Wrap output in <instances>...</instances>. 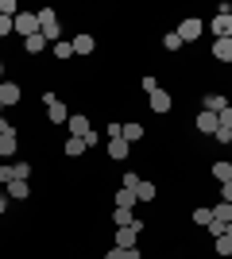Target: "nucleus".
Masks as SVG:
<instances>
[{
	"label": "nucleus",
	"instance_id": "27",
	"mask_svg": "<svg viewBox=\"0 0 232 259\" xmlns=\"http://www.w3.org/2000/svg\"><path fill=\"white\" fill-rule=\"evenodd\" d=\"M213 248H217V255L228 259L232 255V236H217V240H213Z\"/></svg>",
	"mask_w": 232,
	"mask_h": 259
},
{
	"label": "nucleus",
	"instance_id": "6",
	"mask_svg": "<svg viewBox=\"0 0 232 259\" xmlns=\"http://www.w3.org/2000/svg\"><path fill=\"white\" fill-rule=\"evenodd\" d=\"M140 232H144V225H140V221H132L128 228H116V248H135Z\"/></svg>",
	"mask_w": 232,
	"mask_h": 259
},
{
	"label": "nucleus",
	"instance_id": "4",
	"mask_svg": "<svg viewBox=\"0 0 232 259\" xmlns=\"http://www.w3.org/2000/svg\"><path fill=\"white\" fill-rule=\"evenodd\" d=\"M16 31H20L23 39L39 35V12H20V16H16Z\"/></svg>",
	"mask_w": 232,
	"mask_h": 259
},
{
	"label": "nucleus",
	"instance_id": "18",
	"mask_svg": "<svg viewBox=\"0 0 232 259\" xmlns=\"http://www.w3.org/2000/svg\"><path fill=\"white\" fill-rule=\"evenodd\" d=\"M120 136H124V140H128V143H135V140H147L144 124H124V128H120Z\"/></svg>",
	"mask_w": 232,
	"mask_h": 259
},
{
	"label": "nucleus",
	"instance_id": "3",
	"mask_svg": "<svg viewBox=\"0 0 232 259\" xmlns=\"http://www.w3.org/2000/svg\"><path fill=\"white\" fill-rule=\"evenodd\" d=\"M201 31H205V23H201L198 16H186V20L178 23V39H182V43H194V39H201Z\"/></svg>",
	"mask_w": 232,
	"mask_h": 259
},
{
	"label": "nucleus",
	"instance_id": "33",
	"mask_svg": "<svg viewBox=\"0 0 232 259\" xmlns=\"http://www.w3.org/2000/svg\"><path fill=\"white\" fill-rule=\"evenodd\" d=\"M155 89H159V77H155V74H144V93H147V97H151Z\"/></svg>",
	"mask_w": 232,
	"mask_h": 259
},
{
	"label": "nucleus",
	"instance_id": "36",
	"mask_svg": "<svg viewBox=\"0 0 232 259\" xmlns=\"http://www.w3.org/2000/svg\"><path fill=\"white\" fill-rule=\"evenodd\" d=\"M221 201H228V205H232V182H221Z\"/></svg>",
	"mask_w": 232,
	"mask_h": 259
},
{
	"label": "nucleus",
	"instance_id": "7",
	"mask_svg": "<svg viewBox=\"0 0 232 259\" xmlns=\"http://www.w3.org/2000/svg\"><path fill=\"white\" fill-rule=\"evenodd\" d=\"M194 124H198V132H201V136H217V128H221L217 112H205V108L198 112V120H194Z\"/></svg>",
	"mask_w": 232,
	"mask_h": 259
},
{
	"label": "nucleus",
	"instance_id": "37",
	"mask_svg": "<svg viewBox=\"0 0 232 259\" xmlns=\"http://www.w3.org/2000/svg\"><path fill=\"white\" fill-rule=\"evenodd\" d=\"M0 77H4V58H0Z\"/></svg>",
	"mask_w": 232,
	"mask_h": 259
},
{
	"label": "nucleus",
	"instance_id": "28",
	"mask_svg": "<svg viewBox=\"0 0 232 259\" xmlns=\"http://www.w3.org/2000/svg\"><path fill=\"white\" fill-rule=\"evenodd\" d=\"M12 170H16V182H27V174H31V162H12Z\"/></svg>",
	"mask_w": 232,
	"mask_h": 259
},
{
	"label": "nucleus",
	"instance_id": "16",
	"mask_svg": "<svg viewBox=\"0 0 232 259\" xmlns=\"http://www.w3.org/2000/svg\"><path fill=\"white\" fill-rule=\"evenodd\" d=\"M224 108H228V97H224V93H209V97H205V112H224Z\"/></svg>",
	"mask_w": 232,
	"mask_h": 259
},
{
	"label": "nucleus",
	"instance_id": "35",
	"mask_svg": "<svg viewBox=\"0 0 232 259\" xmlns=\"http://www.w3.org/2000/svg\"><path fill=\"white\" fill-rule=\"evenodd\" d=\"M0 182H4V186L16 182V170H12V162H8V166H0Z\"/></svg>",
	"mask_w": 232,
	"mask_h": 259
},
{
	"label": "nucleus",
	"instance_id": "30",
	"mask_svg": "<svg viewBox=\"0 0 232 259\" xmlns=\"http://www.w3.org/2000/svg\"><path fill=\"white\" fill-rule=\"evenodd\" d=\"M163 47H166V51H182V47H186V43L178 39V31H170V35H166V39H163Z\"/></svg>",
	"mask_w": 232,
	"mask_h": 259
},
{
	"label": "nucleus",
	"instance_id": "8",
	"mask_svg": "<svg viewBox=\"0 0 232 259\" xmlns=\"http://www.w3.org/2000/svg\"><path fill=\"white\" fill-rule=\"evenodd\" d=\"M20 97H23V89L16 85V81H0V105H4V108L20 105Z\"/></svg>",
	"mask_w": 232,
	"mask_h": 259
},
{
	"label": "nucleus",
	"instance_id": "17",
	"mask_svg": "<svg viewBox=\"0 0 232 259\" xmlns=\"http://www.w3.org/2000/svg\"><path fill=\"white\" fill-rule=\"evenodd\" d=\"M16 155V132H4L0 136V159H12Z\"/></svg>",
	"mask_w": 232,
	"mask_h": 259
},
{
	"label": "nucleus",
	"instance_id": "19",
	"mask_svg": "<svg viewBox=\"0 0 232 259\" xmlns=\"http://www.w3.org/2000/svg\"><path fill=\"white\" fill-rule=\"evenodd\" d=\"M209 174L217 178V182H232V162H213Z\"/></svg>",
	"mask_w": 232,
	"mask_h": 259
},
{
	"label": "nucleus",
	"instance_id": "26",
	"mask_svg": "<svg viewBox=\"0 0 232 259\" xmlns=\"http://www.w3.org/2000/svg\"><path fill=\"white\" fill-rule=\"evenodd\" d=\"M55 58H58V62L74 58V43H62V39H58V43H55Z\"/></svg>",
	"mask_w": 232,
	"mask_h": 259
},
{
	"label": "nucleus",
	"instance_id": "2",
	"mask_svg": "<svg viewBox=\"0 0 232 259\" xmlns=\"http://www.w3.org/2000/svg\"><path fill=\"white\" fill-rule=\"evenodd\" d=\"M43 105H47V120H51V124H66L70 120V108L62 105L55 93H43Z\"/></svg>",
	"mask_w": 232,
	"mask_h": 259
},
{
	"label": "nucleus",
	"instance_id": "13",
	"mask_svg": "<svg viewBox=\"0 0 232 259\" xmlns=\"http://www.w3.org/2000/svg\"><path fill=\"white\" fill-rule=\"evenodd\" d=\"M81 151H85V140H81V136H70V140L62 143V155H70V159H77Z\"/></svg>",
	"mask_w": 232,
	"mask_h": 259
},
{
	"label": "nucleus",
	"instance_id": "9",
	"mask_svg": "<svg viewBox=\"0 0 232 259\" xmlns=\"http://www.w3.org/2000/svg\"><path fill=\"white\" fill-rule=\"evenodd\" d=\"M147 105H151V112L163 116V112H170V93H166V89H155L151 97H147Z\"/></svg>",
	"mask_w": 232,
	"mask_h": 259
},
{
	"label": "nucleus",
	"instance_id": "31",
	"mask_svg": "<svg viewBox=\"0 0 232 259\" xmlns=\"http://www.w3.org/2000/svg\"><path fill=\"white\" fill-rule=\"evenodd\" d=\"M0 16H12V20H16V16H20V8H16V0H0Z\"/></svg>",
	"mask_w": 232,
	"mask_h": 259
},
{
	"label": "nucleus",
	"instance_id": "23",
	"mask_svg": "<svg viewBox=\"0 0 232 259\" xmlns=\"http://www.w3.org/2000/svg\"><path fill=\"white\" fill-rule=\"evenodd\" d=\"M132 221H135L132 209H112V225H116V228H128Z\"/></svg>",
	"mask_w": 232,
	"mask_h": 259
},
{
	"label": "nucleus",
	"instance_id": "15",
	"mask_svg": "<svg viewBox=\"0 0 232 259\" xmlns=\"http://www.w3.org/2000/svg\"><path fill=\"white\" fill-rule=\"evenodd\" d=\"M155 182H147V178H140V186H135V201H155Z\"/></svg>",
	"mask_w": 232,
	"mask_h": 259
},
{
	"label": "nucleus",
	"instance_id": "25",
	"mask_svg": "<svg viewBox=\"0 0 232 259\" xmlns=\"http://www.w3.org/2000/svg\"><path fill=\"white\" fill-rule=\"evenodd\" d=\"M43 47H47L43 31H39V35H31V39H23V51H27V54H39V51H43Z\"/></svg>",
	"mask_w": 232,
	"mask_h": 259
},
{
	"label": "nucleus",
	"instance_id": "21",
	"mask_svg": "<svg viewBox=\"0 0 232 259\" xmlns=\"http://www.w3.org/2000/svg\"><path fill=\"white\" fill-rule=\"evenodd\" d=\"M135 205H140V201H135V194L120 186V190H116V209H135Z\"/></svg>",
	"mask_w": 232,
	"mask_h": 259
},
{
	"label": "nucleus",
	"instance_id": "14",
	"mask_svg": "<svg viewBox=\"0 0 232 259\" xmlns=\"http://www.w3.org/2000/svg\"><path fill=\"white\" fill-rule=\"evenodd\" d=\"M4 190H8V197H16V201H27V197H31V186L27 182H8Z\"/></svg>",
	"mask_w": 232,
	"mask_h": 259
},
{
	"label": "nucleus",
	"instance_id": "11",
	"mask_svg": "<svg viewBox=\"0 0 232 259\" xmlns=\"http://www.w3.org/2000/svg\"><path fill=\"white\" fill-rule=\"evenodd\" d=\"M209 54L217 62H232V39H217V43L209 47Z\"/></svg>",
	"mask_w": 232,
	"mask_h": 259
},
{
	"label": "nucleus",
	"instance_id": "32",
	"mask_svg": "<svg viewBox=\"0 0 232 259\" xmlns=\"http://www.w3.org/2000/svg\"><path fill=\"white\" fill-rule=\"evenodd\" d=\"M12 31H16V20H12V16H0V39L12 35Z\"/></svg>",
	"mask_w": 232,
	"mask_h": 259
},
{
	"label": "nucleus",
	"instance_id": "38",
	"mask_svg": "<svg viewBox=\"0 0 232 259\" xmlns=\"http://www.w3.org/2000/svg\"><path fill=\"white\" fill-rule=\"evenodd\" d=\"M0 116H4V105H0Z\"/></svg>",
	"mask_w": 232,
	"mask_h": 259
},
{
	"label": "nucleus",
	"instance_id": "10",
	"mask_svg": "<svg viewBox=\"0 0 232 259\" xmlns=\"http://www.w3.org/2000/svg\"><path fill=\"white\" fill-rule=\"evenodd\" d=\"M128 151H132V143L124 140V136H116V140H109V159L124 162V159H128Z\"/></svg>",
	"mask_w": 232,
	"mask_h": 259
},
{
	"label": "nucleus",
	"instance_id": "20",
	"mask_svg": "<svg viewBox=\"0 0 232 259\" xmlns=\"http://www.w3.org/2000/svg\"><path fill=\"white\" fill-rule=\"evenodd\" d=\"M93 47H97L93 35H77V39H74V54H93Z\"/></svg>",
	"mask_w": 232,
	"mask_h": 259
},
{
	"label": "nucleus",
	"instance_id": "1",
	"mask_svg": "<svg viewBox=\"0 0 232 259\" xmlns=\"http://www.w3.org/2000/svg\"><path fill=\"white\" fill-rule=\"evenodd\" d=\"M39 31H43L47 43H58V35H62V23H58L55 8H39Z\"/></svg>",
	"mask_w": 232,
	"mask_h": 259
},
{
	"label": "nucleus",
	"instance_id": "24",
	"mask_svg": "<svg viewBox=\"0 0 232 259\" xmlns=\"http://www.w3.org/2000/svg\"><path fill=\"white\" fill-rule=\"evenodd\" d=\"M105 259H140V251H135V248H109Z\"/></svg>",
	"mask_w": 232,
	"mask_h": 259
},
{
	"label": "nucleus",
	"instance_id": "5",
	"mask_svg": "<svg viewBox=\"0 0 232 259\" xmlns=\"http://www.w3.org/2000/svg\"><path fill=\"white\" fill-rule=\"evenodd\" d=\"M209 31L217 35V39H232V12H217L209 20Z\"/></svg>",
	"mask_w": 232,
	"mask_h": 259
},
{
	"label": "nucleus",
	"instance_id": "22",
	"mask_svg": "<svg viewBox=\"0 0 232 259\" xmlns=\"http://www.w3.org/2000/svg\"><path fill=\"white\" fill-rule=\"evenodd\" d=\"M213 221H221V225H232V205H228V201H217V205H213Z\"/></svg>",
	"mask_w": 232,
	"mask_h": 259
},
{
	"label": "nucleus",
	"instance_id": "34",
	"mask_svg": "<svg viewBox=\"0 0 232 259\" xmlns=\"http://www.w3.org/2000/svg\"><path fill=\"white\" fill-rule=\"evenodd\" d=\"M135 186H140V174L128 170V174H124V190H132V194H135Z\"/></svg>",
	"mask_w": 232,
	"mask_h": 259
},
{
	"label": "nucleus",
	"instance_id": "12",
	"mask_svg": "<svg viewBox=\"0 0 232 259\" xmlns=\"http://www.w3.org/2000/svg\"><path fill=\"white\" fill-rule=\"evenodd\" d=\"M66 128H70V136H81V140H85V136H89V120H85V116H74V112H70Z\"/></svg>",
	"mask_w": 232,
	"mask_h": 259
},
{
	"label": "nucleus",
	"instance_id": "29",
	"mask_svg": "<svg viewBox=\"0 0 232 259\" xmlns=\"http://www.w3.org/2000/svg\"><path fill=\"white\" fill-rule=\"evenodd\" d=\"M209 221H213V209H194V225H201V228H205Z\"/></svg>",
	"mask_w": 232,
	"mask_h": 259
}]
</instances>
